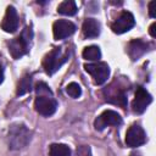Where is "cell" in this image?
Masks as SVG:
<instances>
[{
	"mask_svg": "<svg viewBox=\"0 0 156 156\" xmlns=\"http://www.w3.org/2000/svg\"><path fill=\"white\" fill-rule=\"evenodd\" d=\"M9 146L13 150L23 149L32 139V132L22 123H15L10 127L7 133Z\"/></svg>",
	"mask_w": 156,
	"mask_h": 156,
	"instance_id": "6da1fadb",
	"label": "cell"
},
{
	"mask_svg": "<svg viewBox=\"0 0 156 156\" xmlns=\"http://www.w3.org/2000/svg\"><path fill=\"white\" fill-rule=\"evenodd\" d=\"M33 33L30 28H26L22 34L17 38H13L12 40H10L9 43V51L11 54V56L16 60L21 58L22 56H24L28 50H29V43L32 40Z\"/></svg>",
	"mask_w": 156,
	"mask_h": 156,
	"instance_id": "7a4b0ae2",
	"label": "cell"
},
{
	"mask_svg": "<svg viewBox=\"0 0 156 156\" xmlns=\"http://www.w3.org/2000/svg\"><path fill=\"white\" fill-rule=\"evenodd\" d=\"M67 54H62L61 48H54L43 58V68L48 74H54L66 61Z\"/></svg>",
	"mask_w": 156,
	"mask_h": 156,
	"instance_id": "3957f363",
	"label": "cell"
},
{
	"mask_svg": "<svg viewBox=\"0 0 156 156\" xmlns=\"http://www.w3.org/2000/svg\"><path fill=\"white\" fill-rule=\"evenodd\" d=\"M84 69L91 76L94 83L96 85H101L107 82L110 77V67L106 62H93V63H85Z\"/></svg>",
	"mask_w": 156,
	"mask_h": 156,
	"instance_id": "277c9868",
	"label": "cell"
},
{
	"mask_svg": "<svg viewBox=\"0 0 156 156\" xmlns=\"http://www.w3.org/2000/svg\"><path fill=\"white\" fill-rule=\"evenodd\" d=\"M34 108L39 115L49 117L56 112L57 101L52 96H48V95L37 96V99L34 101Z\"/></svg>",
	"mask_w": 156,
	"mask_h": 156,
	"instance_id": "5b68a950",
	"label": "cell"
},
{
	"mask_svg": "<svg viewBox=\"0 0 156 156\" xmlns=\"http://www.w3.org/2000/svg\"><path fill=\"white\" fill-rule=\"evenodd\" d=\"M122 124V117L113 110H106L94 121V127L96 130H102L108 126H119Z\"/></svg>",
	"mask_w": 156,
	"mask_h": 156,
	"instance_id": "8992f818",
	"label": "cell"
},
{
	"mask_svg": "<svg viewBox=\"0 0 156 156\" xmlns=\"http://www.w3.org/2000/svg\"><path fill=\"white\" fill-rule=\"evenodd\" d=\"M134 24H135L134 16L129 11H123L116 18V21L111 24V29L116 34H123V33L130 30L134 27Z\"/></svg>",
	"mask_w": 156,
	"mask_h": 156,
	"instance_id": "52a82bcc",
	"label": "cell"
},
{
	"mask_svg": "<svg viewBox=\"0 0 156 156\" xmlns=\"http://www.w3.org/2000/svg\"><path fill=\"white\" fill-rule=\"evenodd\" d=\"M146 143V134L139 124H132L126 134V144L129 147H138Z\"/></svg>",
	"mask_w": 156,
	"mask_h": 156,
	"instance_id": "ba28073f",
	"label": "cell"
},
{
	"mask_svg": "<svg viewBox=\"0 0 156 156\" xmlns=\"http://www.w3.org/2000/svg\"><path fill=\"white\" fill-rule=\"evenodd\" d=\"M151 101L152 96L149 94V91L145 90L143 87H138L135 90V98L132 102V108L135 113H143L151 104Z\"/></svg>",
	"mask_w": 156,
	"mask_h": 156,
	"instance_id": "9c48e42d",
	"label": "cell"
},
{
	"mask_svg": "<svg viewBox=\"0 0 156 156\" xmlns=\"http://www.w3.org/2000/svg\"><path fill=\"white\" fill-rule=\"evenodd\" d=\"M76 32V26L68 20H58L52 24V33L55 40H62L68 38Z\"/></svg>",
	"mask_w": 156,
	"mask_h": 156,
	"instance_id": "30bf717a",
	"label": "cell"
},
{
	"mask_svg": "<svg viewBox=\"0 0 156 156\" xmlns=\"http://www.w3.org/2000/svg\"><path fill=\"white\" fill-rule=\"evenodd\" d=\"M1 28L6 33H13L18 28V16H17V11L13 6H9L6 9L5 16L1 22Z\"/></svg>",
	"mask_w": 156,
	"mask_h": 156,
	"instance_id": "8fae6325",
	"label": "cell"
},
{
	"mask_svg": "<svg viewBox=\"0 0 156 156\" xmlns=\"http://www.w3.org/2000/svg\"><path fill=\"white\" fill-rule=\"evenodd\" d=\"M105 96H106V101L108 102H112L115 105H119L122 107H126L127 106V96H126V93L122 90V89H112L111 87L108 89L105 90Z\"/></svg>",
	"mask_w": 156,
	"mask_h": 156,
	"instance_id": "7c38bea8",
	"label": "cell"
},
{
	"mask_svg": "<svg viewBox=\"0 0 156 156\" xmlns=\"http://www.w3.org/2000/svg\"><path fill=\"white\" fill-rule=\"evenodd\" d=\"M146 49L147 44L145 41H143L141 39H134L128 45V54L132 60H138L141 55L146 52Z\"/></svg>",
	"mask_w": 156,
	"mask_h": 156,
	"instance_id": "4fadbf2b",
	"label": "cell"
},
{
	"mask_svg": "<svg viewBox=\"0 0 156 156\" xmlns=\"http://www.w3.org/2000/svg\"><path fill=\"white\" fill-rule=\"evenodd\" d=\"M83 34L87 38H96L100 34V23L95 18H87L82 27Z\"/></svg>",
	"mask_w": 156,
	"mask_h": 156,
	"instance_id": "5bb4252c",
	"label": "cell"
},
{
	"mask_svg": "<svg viewBox=\"0 0 156 156\" xmlns=\"http://www.w3.org/2000/svg\"><path fill=\"white\" fill-rule=\"evenodd\" d=\"M50 156H72V151L66 144H51L49 146Z\"/></svg>",
	"mask_w": 156,
	"mask_h": 156,
	"instance_id": "9a60e30c",
	"label": "cell"
},
{
	"mask_svg": "<svg viewBox=\"0 0 156 156\" xmlns=\"http://www.w3.org/2000/svg\"><path fill=\"white\" fill-rule=\"evenodd\" d=\"M82 56H83V58H85L88 61H95V62H98L100 60V57H101L100 48L96 46V45L87 46V48H84V50L82 52Z\"/></svg>",
	"mask_w": 156,
	"mask_h": 156,
	"instance_id": "2e32d148",
	"label": "cell"
},
{
	"mask_svg": "<svg viewBox=\"0 0 156 156\" xmlns=\"http://www.w3.org/2000/svg\"><path fill=\"white\" fill-rule=\"evenodd\" d=\"M30 91H32V77L29 74H24L20 79V82L17 84V91H16V94L18 96H21V95H24V94L30 93Z\"/></svg>",
	"mask_w": 156,
	"mask_h": 156,
	"instance_id": "e0dca14e",
	"label": "cell"
},
{
	"mask_svg": "<svg viewBox=\"0 0 156 156\" xmlns=\"http://www.w3.org/2000/svg\"><path fill=\"white\" fill-rule=\"evenodd\" d=\"M57 12L61 13V15H65V16H73V15L77 13V5L72 0L62 1L57 6Z\"/></svg>",
	"mask_w": 156,
	"mask_h": 156,
	"instance_id": "ac0fdd59",
	"label": "cell"
},
{
	"mask_svg": "<svg viewBox=\"0 0 156 156\" xmlns=\"http://www.w3.org/2000/svg\"><path fill=\"white\" fill-rule=\"evenodd\" d=\"M66 93H67L71 98L77 99V98H79V96L82 95V88H80V85H79L78 83L72 82V83H69V84L66 87Z\"/></svg>",
	"mask_w": 156,
	"mask_h": 156,
	"instance_id": "d6986e66",
	"label": "cell"
},
{
	"mask_svg": "<svg viewBox=\"0 0 156 156\" xmlns=\"http://www.w3.org/2000/svg\"><path fill=\"white\" fill-rule=\"evenodd\" d=\"M35 91L38 94V96L41 95H48V96H52V91L50 90V88L44 83V82H39L35 85Z\"/></svg>",
	"mask_w": 156,
	"mask_h": 156,
	"instance_id": "ffe728a7",
	"label": "cell"
},
{
	"mask_svg": "<svg viewBox=\"0 0 156 156\" xmlns=\"http://www.w3.org/2000/svg\"><path fill=\"white\" fill-rule=\"evenodd\" d=\"M76 156H91L89 146H80L76 151Z\"/></svg>",
	"mask_w": 156,
	"mask_h": 156,
	"instance_id": "44dd1931",
	"label": "cell"
},
{
	"mask_svg": "<svg viewBox=\"0 0 156 156\" xmlns=\"http://www.w3.org/2000/svg\"><path fill=\"white\" fill-rule=\"evenodd\" d=\"M155 7H156V1H150L149 2V15L152 18L156 17V9Z\"/></svg>",
	"mask_w": 156,
	"mask_h": 156,
	"instance_id": "7402d4cb",
	"label": "cell"
},
{
	"mask_svg": "<svg viewBox=\"0 0 156 156\" xmlns=\"http://www.w3.org/2000/svg\"><path fill=\"white\" fill-rule=\"evenodd\" d=\"M156 22H154L151 26H150V28H149V33H150V35L152 37V38H156Z\"/></svg>",
	"mask_w": 156,
	"mask_h": 156,
	"instance_id": "603a6c76",
	"label": "cell"
},
{
	"mask_svg": "<svg viewBox=\"0 0 156 156\" xmlns=\"http://www.w3.org/2000/svg\"><path fill=\"white\" fill-rule=\"evenodd\" d=\"M4 82V68H2V65L0 63V84Z\"/></svg>",
	"mask_w": 156,
	"mask_h": 156,
	"instance_id": "cb8c5ba5",
	"label": "cell"
}]
</instances>
